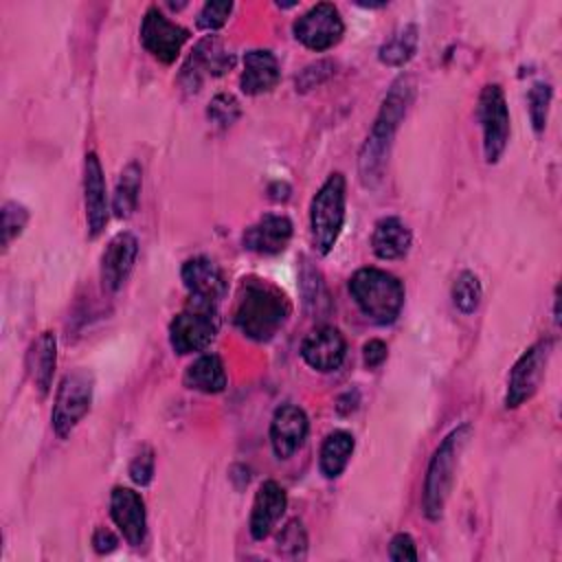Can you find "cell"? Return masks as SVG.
Returning a JSON list of instances; mask_svg holds the SVG:
<instances>
[{
	"label": "cell",
	"mask_w": 562,
	"mask_h": 562,
	"mask_svg": "<svg viewBox=\"0 0 562 562\" xmlns=\"http://www.w3.org/2000/svg\"><path fill=\"white\" fill-rule=\"evenodd\" d=\"M415 99V81L411 75H400L386 90L375 121L360 147L358 154V176L367 189H375L389 162L393 138L408 114V108Z\"/></svg>",
	"instance_id": "cell-1"
},
{
	"label": "cell",
	"mask_w": 562,
	"mask_h": 562,
	"mask_svg": "<svg viewBox=\"0 0 562 562\" xmlns=\"http://www.w3.org/2000/svg\"><path fill=\"white\" fill-rule=\"evenodd\" d=\"M292 314L290 299L281 288L261 277H244L235 292L233 325L255 342L272 340Z\"/></svg>",
	"instance_id": "cell-2"
},
{
	"label": "cell",
	"mask_w": 562,
	"mask_h": 562,
	"mask_svg": "<svg viewBox=\"0 0 562 562\" xmlns=\"http://www.w3.org/2000/svg\"><path fill=\"white\" fill-rule=\"evenodd\" d=\"M470 437H472V426L459 424L441 439V443L435 448V452L428 461L426 476H424V490H422V509H424V516L432 522L443 516L448 496L452 492L454 472H457L461 452H463L465 443L470 441Z\"/></svg>",
	"instance_id": "cell-3"
},
{
	"label": "cell",
	"mask_w": 562,
	"mask_h": 562,
	"mask_svg": "<svg viewBox=\"0 0 562 562\" xmlns=\"http://www.w3.org/2000/svg\"><path fill=\"white\" fill-rule=\"evenodd\" d=\"M347 288L362 316L375 325L395 323L404 307L402 281L382 268H358L351 274Z\"/></svg>",
	"instance_id": "cell-4"
},
{
	"label": "cell",
	"mask_w": 562,
	"mask_h": 562,
	"mask_svg": "<svg viewBox=\"0 0 562 562\" xmlns=\"http://www.w3.org/2000/svg\"><path fill=\"white\" fill-rule=\"evenodd\" d=\"M345 204H347V180L340 171L325 178L310 204V237L314 250L325 257L338 244L345 226Z\"/></svg>",
	"instance_id": "cell-5"
},
{
	"label": "cell",
	"mask_w": 562,
	"mask_h": 562,
	"mask_svg": "<svg viewBox=\"0 0 562 562\" xmlns=\"http://www.w3.org/2000/svg\"><path fill=\"white\" fill-rule=\"evenodd\" d=\"M220 303L189 296L187 305L169 323V345L178 356L204 351L220 329Z\"/></svg>",
	"instance_id": "cell-6"
},
{
	"label": "cell",
	"mask_w": 562,
	"mask_h": 562,
	"mask_svg": "<svg viewBox=\"0 0 562 562\" xmlns=\"http://www.w3.org/2000/svg\"><path fill=\"white\" fill-rule=\"evenodd\" d=\"M94 395V375L88 369L68 371L55 393L50 426L59 439H66L88 415Z\"/></svg>",
	"instance_id": "cell-7"
},
{
	"label": "cell",
	"mask_w": 562,
	"mask_h": 562,
	"mask_svg": "<svg viewBox=\"0 0 562 562\" xmlns=\"http://www.w3.org/2000/svg\"><path fill=\"white\" fill-rule=\"evenodd\" d=\"M476 116L483 132V158L487 165H496L509 143V108L505 92L498 83H485L479 94Z\"/></svg>",
	"instance_id": "cell-8"
},
{
	"label": "cell",
	"mask_w": 562,
	"mask_h": 562,
	"mask_svg": "<svg viewBox=\"0 0 562 562\" xmlns=\"http://www.w3.org/2000/svg\"><path fill=\"white\" fill-rule=\"evenodd\" d=\"M551 351H553V340L542 338L520 353V358L514 362L509 378H507L505 408H518L536 395V391L544 378Z\"/></svg>",
	"instance_id": "cell-9"
},
{
	"label": "cell",
	"mask_w": 562,
	"mask_h": 562,
	"mask_svg": "<svg viewBox=\"0 0 562 562\" xmlns=\"http://www.w3.org/2000/svg\"><path fill=\"white\" fill-rule=\"evenodd\" d=\"M138 33L143 48L165 66L173 64L180 57L182 46L189 40V31L173 22L158 4L147 7Z\"/></svg>",
	"instance_id": "cell-10"
},
{
	"label": "cell",
	"mask_w": 562,
	"mask_h": 562,
	"mask_svg": "<svg viewBox=\"0 0 562 562\" xmlns=\"http://www.w3.org/2000/svg\"><path fill=\"white\" fill-rule=\"evenodd\" d=\"M292 33L305 48L323 53L342 40L345 22L331 2H318L294 20Z\"/></svg>",
	"instance_id": "cell-11"
},
{
	"label": "cell",
	"mask_w": 562,
	"mask_h": 562,
	"mask_svg": "<svg viewBox=\"0 0 562 562\" xmlns=\"http://www.w3.org/2000/svg\"><path fill=\"white\" fill-rule=\"evenodd\" d=\"M233 64H235V57L224 46V42L217 35H204L202 40H198V44L193 46L191 55L187 57L180 70V83L193 92L200 88L204 75L220 77L228 68H233Z\"/></svg>",
	"instance_id": "cell-12"
},
{
	"label": "cell",
	"mask_w": 562,
	"mask_h": 562,
	"mask_svg": "<svg viewBox=\"0 0 562 562\" xmlns=\"http://www.w3.org/2000/svg\"><path fill=\"white\" fill-rule=\"evenodd\" d=\"M83 209H86L88 237L97 239L110 220L105 173L97 151H88L83 156Z\"/></svg>",
	"instance_id": "cell-13"
},
{
	"label": "cell",
	"mask_w": 562,
	"mask_h": 562,
	"mask_svg": "<svg viewBox=\"0 0 562 562\" xmlns=\"http://www.w3.org/2000/svg\"><path fill=\"white\" fill-rule=\"evenodd\" d=\"M110 518L130 547H140L147 538V512L143 496L125 485L110 492Z\"/></svg>",
	"instance_id": "cell-14"
},
{
	"label": "cell",
	"mask_w": 562,
	"mask_h": 562,
	"mask_svg": "<svg viewBox=\"0 0 562 562\" xmlns=\"http://www.w3.org/2000/svg\"><path fill=\"white\" fill-rule=\"evenodd\" d=\"M347 356V340L342 331L334 325H321L312 329L301 342V358L307 367L321 373H331L340 369Z\"/></svg>",
	"instance_id": "cell-15"
},
{
	"label": "cell",
	"mask_w": 562,
	"mask_h": 562,
	"mask_svg": "<svg viewBox=\"0 0 562 562\" xmlns=\"http://www.w3.org/2000/svg\"><path fill=\"white\" fill-rule=\"evenodd\" d=\"M138 257V239L130 231L116 233L101 252L99 274L103 290L116 292L127 281Z\"/></svg>",
	"instance_id": "cell-16"
},
{
	"label": "cell",
	"mask_w": 562,
	"mask_h": 562,
	"mask_svg": "<svg viewBox=\"0 0 562 562\" xmlns=\"http://www.w3.org/2000/svg\"><path fill=\"white\" fill-rule=\"evenodd\" d=\"M310 422L301 406L281 404L270 419V446L277 459L292 457L307 439Z\"/></svg>",
	"instance_id": "cell-17"
},
{
	"label": "cell",
	"mask_w": 562,
	"mask_h": 562,
	"mask_svg": "<svg viewBox=\"0 0 562 562\" xmlns=\"http://www.w3.org/2000/svg\"><path fill=\"white\" fill-rule=\"evenodd\" d=\"M292 233L294 226L288 215L266 213L244 231L241 244L246 250L257 255H279L288 248Z\"/></svg>",
	"instance_id": "cell-18"
},
{
	"label": "cell",
	"mask_w": 562,
	"mask_h": 562,
	"mask_svg": "<svg viewBox=\"0 0 562 562\" xmlns=\"http://www.w3.org/2000/svg\"><path fill=\"white\" fill-rule=\"evenodd\" d=\"M285 507H288L285 490L272 479L263 481L255 492L250 520H248L252 540H266L272 533V529L277 527V522L281 520Z\"/></svg>",
	"instance_id": "cell-19"
},
{
	"label": "cell",
	"mask_w": 562,
	"mask_h": 562,
	"mask_svg": "<svg viewBox=\"0 0 562 562\" xmlns=\"http://www.w3.org/2000/svg\"><path fill=\"white\" fill-rule=\"evenodd\" d=\"M180 279L189 296L220 303L226 296V277L222 268L209 257H191L180 268Z\"/></svg>",
	"instance_id": "cell-20"
},
{
	"label": "cell",
	"mask_w": 562,
	"mask_h": 562,
	"mask_svg": "<svg viewBox=\"0 0 562 562\" xmlns=\"http://www.w3.org/2000/svg\"><path fill=\"white\" fill-rule=\"evenodd\" d=\"M281 79V66L272 50L250 48L244 55V70L239 77V88L248 97H259L277 88Z\"/></svg>",
	"instance_id": "cell-21"
},
{
	"label": "cell",
	"mask_w": 562,
	"mask_h": 562,
	"mask_svg": "<svg viewBox=\"0 0 562 562\" xmlns=\"http://www.w3.org/2000/svg\"><path fill=\"white\" fill-rule=\"evenodd\" d=\"M413 233L408 224L397 215L380 217L371 233V250L382 261L404 259L411 250Z\"/></svg>",
	"instance_id": "cell-22"
},
{
	"label": "cell",
	"mask_w": 562,
	"mask_h": 562,
	"mask_svg": "<svg viewBox=\"0 0 562 562\" xmlns=\"http://www.w3.org/2000/svg\"><path fill=\"white\" fill-rule=\"evenodd\" d=\"M24 367H26V373H29L31 382L40 391V395L42 397L48 395L50 384H53V373H55V367H57V336H55V331L46 329V331L37 334V338L26 349Z\"/></svg>",
	"instance_id": "cell-23"
},
{
	"label": "cell",
	"mask_w": 562,
	"mask_h": 562,
	"mask_svg": "<svg viewBox=\"0 0 562 562\" xmlns=\"http://www.w3.org/2000/svg\"><path fill=\"white\" fill-rule=\"evenodd\" d=\"M182 382L191 391L215 395L226 389L228 378H226L224 362L217 353H202L184 369Z\"/></svg>",
	"instance_id": "cell-24"
},
{
	"label": "cell",
	"mask_w": 562,
	"mask_h": 562,
	"mask_svg": "<svg viewBox=\"0 0 562 562\" xmlns=\"http://www.w3.org/2000/svg\"><path fill=\"white\" fill-rule=\"evenodd\" d=\"M353 448H356V439H353L351 432L331 430L321 443V452H318L321 474L329 481L338 479L345 472V468L349 465Z\"/></svg>",
	"instance_id": "cell-25"
},
{
	"label": "cell",
	"mask_w": 562,
	"mask_h": 562,
	"mask_svg": "<svg viewBox=\"0 0 562 562\" xmlns=\"http://www.w3.org/2000/svg\"><path fill=\"white\" fill-rule=\"evenodd\" d=\"M140 184H143L140 165L132 160L121 169L114 193H112V211L116 217L127 220L136 211L138 198H140Z\"/></svg>",
	"instance_id": "cell-26"
},
{
	"label": "cell",
	"mask_w": 562,
	"mask_h": 562,
	"mask_svg": "<svg viewBox=\"0 0 562 562\" xmlns=\"http://www.w3.org/2000/svg\"><path fill=\"white\" fill-rule=\"evenodd\" d=\"M417 44H419L417 24H404L400 31H395V33L378 48V59H380L384 66L400 68V66L408 64V61L415 57Z\"/></svg>",
	"instance_id": "cell-27"
},
{
	"label": "cell",
	"mask_w": 562,
	"mask_h": 562,
	"mask_svg": "<svg viewBox=\"0 0 562 562\" xmlns=\"http://www.w3.org/2000/svg\"><path fill=\"white\" fill-rule=\"evenodd\" d=\"M299 285H301L303 305L310 314H325L329 310V294H327L323 274L305 255L301 257Z\"/></svg>",
	"instance_id": "cell-28"
},
{
	"label": "cell",
	"mask_w": 562,
	"mask_h": 562,
	"mask_svg": "<svg viewBox=\"0 0 562 562\" xmlns=\"http://www.w3.org/2000/svg\"><path fill=\"white\" fill-rule=\"evenodd\" d=\"M450 299H452V305L461 314H474L481 305V299H483L481 279L472 270H461L452 281Z\"/></svg>",
	"instance_id": "cell-29"
},
{
	"label": "cell",
	"mask_w": 562,
	"mask_h": 562,
	"mask_svg": "<svg viewBox=\"0 0 562 562\" xmlns=\"http://www.w3.org/2000/svg\"><path fill=\"white\" fill-rule=\"evenodd\" d=\"M551 99H553V88L549 81L538 79L531 83V88L527 92V110H529V121H531V127L536 134L544 132V127H547Z\"/></svg>",
	"instance_id": "cell-30"
},
{
	"label": "cell",
	"mask_w": 562,
	"mask_h": 562,
	"mask_svg": "<svg viewBox=\"0 0 562 562\" xmlns=\"http://www.w3.org/2000/svg\"><path fill=\"white\" fill-rule=\"evenodd\" d=\"M277 551L290 560H303L307 555V531L299 518H292L281 527L277 536Z\"/></svg>",
	"instance_id": "cell-31"
},
{
	"label": "cell",
	"mask_w": 562,
	"mask_h": 562,
	"mask_svg": "<svg viewBox=\"0 0 562 562\" xmlns=\"http://www.w3.org/2000/svg\"><path fill=\"white\" fill-rule=\"evenodd\" d=\"M29 224V209L15 200L2 204V246L9 248Z\"/></svg>",
	"instance_id": "cell-32"
},
{
	"label": "cell",
	"mask_w": 562,
	"mask_h": 562,
	"mask_svg": "<svg viewBox=\"0 0 562 562\" xmlns=\"http://www.w3.org/2000/svg\"><path fill=\"white\" fill-rule=\"evenodd\" d=\"M206 116L213 125L217 127H228L233 125L239 116H241V108L239 101L231 94V92H220L209 101L206 108Z\"/></svg>",
	"instance_id": "cell-33"
},
{
	"label": "cell",
	"mask_w": 562,
	"mask_h": 562,
	"mask_svg": "<svg viewBox=\"0 0 562 562\" xmlns=\"http://www.w3.org/2000/svg\"><path fill=\"white\" fill-rule=\"evenodd\" d=\"M231 13H233V2L231 0H209V2L202 4L200 13L195 18V24H198V29L213 33V31L222 29L228 22Z\"/></svg>",
	"instance_id": "cell-34"
},
{
	"label": "cell",
	"mask_w": 562,
	"mask_h": 562,
	"mask_svg": "<svg viewBox=\"0 0 562 562\" xmlns=\"http://www.w3.org/2000/svg\"><path fill=\"white\" fill-rule=\"evenodd\" d=\"M336 64L331 59H316L307 64L299 75H296V90L307 92L321 83H325L334 75Z\"/></svg>",
	"instance_id": "cell-35"
},
{
	"label": "cell",
	"mask_w": 562,
	"mask_h": 562,
	"mask_svg": "<svg viewBox=\"0 0 562 562\" xmlns=\"http://www.w3.org/2000/svg\"><path fill=\"white\" fill-rule=\"evenodd\" d=\"M127 472H130V479H132L136 485H140V487L149 485L151 479H154V472H156V457H154V450H151L149 446H140V450L132 457Z\"/></svg>",
	"instance_id": "cell-36"
},
{
	"label": "cell",
	"mask_w": 562,
	"mask_h": 562,
	"mask_svg": "<svg viewBox=\"0 0 562 562\" xmlns=\"http://www.w3.org/2000/svg\"><path fill=\"white\" fill-rule=\"evenodd\" d=\"M417 558H419L417 555V544H415L411 533L400 531V533H395L391 538V542H389V560H393V562H406V560L415 562Z\"/></svg>",
	"instance_id": "cell-37"
},
{
	"label": "cell",
	"mask_w": 562,
	"mask_h": 562,
	"mask_svg": "<svg viewBox=\"0 0 562 562\" xmlns=\"http://www.w3.org/2000/svg\"><path fill=\"white\" fill-rule=\"evenodd\" d=\"M386 356H389V347L380 338H371L362 347V362L367 369H378L386 360Z\"/></svg>",
	"instance_id": "cell-38"
},
{
	"label": "cell",
	"mask_w": 562,
	"mask_h": 562,
	"mask_svg": "<svg viewBox=\"0 0 562 562\" xmlns=\"http://www.w3.org/2000/svg\"><path fill=\"white\" fill-rule=\"evenodd\" d=\"M90 542H92V549H94L99 555L112 553V551L119 547L116 533H114L112 529H108V527H97V529L92 531Z\"/></svg>",
	"instance_id": "cell-39"
},
{
	"label": "cell",
	"mask_w": 562,
	"mask_h": 562,
	"mask_svg": "<svg viewBox=\"0 0 562 562\" xmlns=\"http://www.w3.org/2000/svg\"><path fill=\"white\" fill-rule=\"evenodd\" d=\"M268 193H270V200L274 202H285L290 198V184L288 182H272L268 187Z\"/></svg>",
	"instance_id": "cell-40"
},
{
	"label": "cell",
	"mask_w": 562,
	"mask_h": 562,
	"mask_svg": "<svg viewBox=\"0 0 562 562\" xmlns=\"http://www.w3.org/2000/svg\"><path fill=\"white\" fill-rule=\"evenodd\" d=\"M558 301H560V299H558V288H555V294H553V321H555V323L560 321V310H558Z\"/></svg>",
	"instance_id": "cell-41"
}]
</instances>
